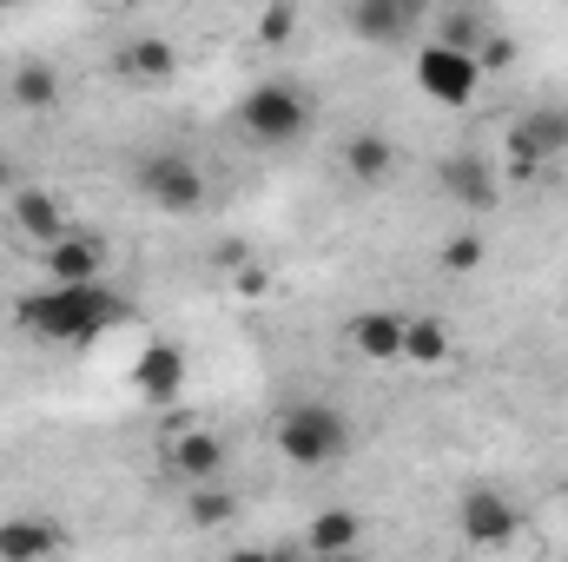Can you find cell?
<instances>
[{
  "mask_svg": "<svg viewBox=\"0 0 568 562\" xmlns=\"http://www.w3.org/2000/svg\"><path fill=\"white\" fill-rule=\"evenodd\" d=\"M126 318H133V298H120L113 284H40L13 298V324L47 344H93Z\"/></svg>",
  "mask_w": 568,
  "mask_h": 562,
  "instance_id": "6da1fadb",
  "label": "cell"
},
{
  "mask_svg": "<svg viewBox=\"0 0 568 562\" xmlns=\"http://www.w3.org/2000/svg\"><path fill=\"white\" fill-rule=\"evenodd\" d=\"M278 450L284 463H297V470H324V463H337L344 450H351V418L337 411V404H324V398H297V404H284L278 411Z\"/></svg>",
  "mask_w": 568,
  "mask_h": 562,
  "instance_id": "7a4b0ae2",
  "label": "cell"
},
{
  "mask_svg": "<svg viewBox=\"0 0 568 562\" xmlns=\"http://www.w3.org/2000/svg\"><path fill=\"white\" fill-rule=\"evenodd\" d=\"M239 127H245V140H258V145H297L311 133V93L297 80H258L239 100Z\"/></svg>",
  "mask_w": 568,
  "mask_h": 562,
  "instance_id": "3957f363",
  "label": "cell"
},
{
  "mask_svg": "<svg viewBox=\"0 0 568 562\" xmlns=\"http://www.w3.org/2000/svg\"><path fill=\"white\" fill-rule=\"evenodd\" d=\"M133 185H140L145 199L159 205V212H199L205 205V192H212V179H205V165L192 159V152H145L140 165H133Z\"/></svg>",
  "mask_w": 568,
  "mask_h": 562,
  "instance_id": "277c9868",
  "label": "cell"
},
{
  "mask_svg": "<svg viewBox=\"0 0 568 562\" xmlns=\"http://www.w3.org/2000/svg\"><path fill=\"white\" fill-rule=\"evenodd\" d=\"M503 152H509V172H516V179H536L542 165L568 159V107H529V113L509 127Z\"/></svg>",
  "mask_w": 568,
  "mask_h": 562,
  "instance_id": "5b68a950",
  "label": "cell"
},
{
  "mask_svg": "<svg viewBox=\"0 0 568 562\" xmlns=\"http://www.w3.org/2000/svg\"><path fill=\"white\" fill-rule=\"evenodd\" d=\"M456 536H463L469 550H509V543L523 536V510H516L496 483H476V490H463V503H456Z\"/></svg>",
  "mask_w": 568,
  "mask_h": 562,
  "instance_id": "8992f818",
  "label": "cell"
},
{
  "mask_svg": "<svg viewBox=\"0 0 568 562\" xmlns=\"http://www.w3.org/2000/svg\"><path fill=\"white\" fill-rule=\"evenodd\" d=\"M417 87H424V100H436V107H469L476 87H483V67H476L469 53L424 47V53H417Z\"/></svg>",
  "mask_w": 568,
  "mask_h": 562,
  "instance_id": "52a82bcc",
  "label": "cell"
},
{
  "mask_svg": "<svg viewBox=\"0 0 568 562\" xmlns=\"http://www.w3.org/2000/svg\"><path fill=\"white\" fill-rule=\"evenodd\" d=\"M344 27H351L364 47H404V40L424 27V7H417V0H351V7H344Z\"/></svg>",
  "mask_w": 568,
  "mask_h": 562,
  "instance_id": "ba28073f",
  "label": "cell"
},
{
  "mask_svg": "<svg viewBox=\"0 0 568 562\" xmlns=\"http://www.w3.org/2000/svg\"><path fill=\"white\" fill-rule=\"evenodd\" d=\"M436 192L456 199L463 212H489L503 185H496V165H489L483 152H443V159H436Z\"/></svg>",
  "mask_w": 568,
  "mask_h": 562,
  "instance_id": "9c48e42d",
  "label": "cell"
},
{
  "mask_svg": "<svg viewBox=\"0 0 568 562\" xmlns=\"http://www.w3.org/2000/svg\"><path fill=\"white\" fill-rule=\"evenodd\" d=\"M404 331H410V311H384V304L351 311V324H344L351 351L371 364H404Z\"/></svg>",
  "mask_w": 568,
  "mask_h": 562,
  "instance_id": "30bf717a",
  "label": "cell"
},
{
  "mask_svg": "<svg viewBox=\"0 0 568 562\" xmlns=\"http://www.w3.org/2000/svg\"><path fill=\"white\" fill-rule=\"evenodd\" d=\"M225 463H232V450H225L212 430H179V436H172V456H165V470H172L185 490L225 483Z\"/></svg>",
  "mask_w": 568,
  "mask_h": 562,
  "instance_id": "8fae6325",
  "label": "cell"
},
{
  "mask_svg": "<svg viewBox=\"0 0 568 562\" xmlns=\"http://www.w3.org/2000/svg\"><path fill=\"white\" fill-rule=\"evenodd\" d=\"M133 391L145 404H179V391H185V344H172V338L145 344L140 364H133Z\"/></svg>",
  "mask_w": 568,
  "mask_h": 562,
  "instance_id": "7c38bea8",
  "label": "cell"
},
{
  "mask_svg": "<svg viewBox=\"0 0 568 562\" xmlns=\"http://www.w3.org/2000/svg\"><path fill=\"white\" fill-rule=\"evenodd\" d=\"M47 284H106V245L93 232H67L60 245H47Z\"/></svg>",
  "mask_w": 568,
  "mask_h": 562,
  "instance_id": "4fadbf2b",
  "label": "cell"
},
{
  "mask_svg": "<svg viewBox=\"0 0 568 562\" xmlns=\"http://www.w3.org/2000/svg\"><path fill=\"white\" fill-rule=\"evenodd\" d=\"M60 543L67 536L53 516H0V562H53Z\"/></svg>",
  "mask_w": 568,
  "mask_h": 562,
  "instance_id": "5bb4252c",
  "label": "cell"
},
{
  "mask_svg": "<svg viewBox=\"0 0 568 562\" xmlns=\"http://www.w3.org/2000/svg\"><path fill=\"white\" fill-rule=\"evenodd\" d=\"M13 232H27V239H40V245H60V239L73 232V219H67V205H60L47 185H20V192H13Z\"/></svg>",
  "mask_w": 568,
  "mask_h": 562,
  "instance_id": "9a60e30c",
  "label": "cell"
},
{
  "mask_svg": "<svg viewBox=\"0 0 568 562\" xmlns=\"http://www.w3.org/2000/svg\"><path fill=\"white\" fill-rule=\"evenodd\" d=\"M357 536H364V523H357V510H344V503H331V510H317V516L304 523V556H311V562L357 556Z\"/></svg>",
  "mask_w": 568,
  "mask_h": 562,
  "instance_id": "2e32d148",
  "label": "cell"
},
{
  "mask_svg": "<svg viewBox=\"0 0 568 562\" xmlns=\"http://www.w3.org/2000/svg\"><path fill=\"white\" fill-rule=\"evenodd\" d=\"M489 33H496V20L483 7H443L429 20V47H449V53H469V60L489 47Z\"/></svg>",
  "mask_w": 568,
  "mask_h": 562,
  "instance_id": "e0dca14e",
  "label": "cell"
},
{
  "mask_svg": "<svg viewBox=\"0 0 568 562\" xmlns=\"http://www.w3.org/2000/svg\"><path fill=\"white\" fill-rule=\"evenodd\" d=\"M113 67H120V80H145V87H159V80L179 73V47L159 40V33H140V40H126V47L113 53Z\"/></svg>",
  "mask_w": 568,
  "mask_h": 562,
  "instance_id": "ac0fdd59",
  "label": "cell"
},
{
  "mask_svg": "<svg viewBox=\"0 0 568 562\" xmlns=\"http://www.w3.org/2000/svg\"><path fill=\"white\" fill-rule=\"evenodd\" d=\"M397 140L390 133H357V140H344V172L357 179V185H390L397 179Z\"/></svg>",
  "mask_w": 568,
  "mask_h": 562,
  "instance_id": "d6986e66",
  "label": "cell"
},
{
  "mask_svg": "<svg viewBox=\"0 0 568 562\" xmlns=\"http://www.w3.org/2000/svg\"><path fill=\"white\" fill-rule=\"evenodd\" d=\"M7 93H13L20 113H53V107H60V73H53L47 60H20V67L7 73Z\"/></svg>",
  "mask_w": 568,
  "mask_h": 562,
  "instance_id": "ffe728a7",
  "label": "cell"
},
{
  "mask_svg": "<svg viewBox=\"0 0 568 562\" xmlns=\"http://www.w3.org/2000/svg\"><path fill=\"white\" fill-rule=\"evenodd\" d=\"M404 364H417V371H443V364H449V324H443V318L410 311V331H404Z\"/></svg>",
  "mask_w": 568,
  "mask_h": 562,
  "instance_id": "44dd1931",
  "label": "cell"
},
{
  "mask_svg": "<svg viewBox=\"0 0 568 562\" xmlns=\"http://www.w3.org/2000/svg\"><path fill=\"white\" fill-rule=\"evenodd\" d=\"M232 516H239V496H232L225 483H205V490L185 496V523H192V530H219V523H232Z\"/></svg>",
  "mask_w": 568,
  "mask_h": 562,
  "instance_id": "7402d4cb",
  "label": "cell"
},
{
  "mask_svg": "<svg viewBox=\"0 0 568 562\" xmlns=\"http://www.w3.org/2000/svg\"><path fill=\"white\" fill-rule=\"evenodd\" d=\"M483 259H489V239H483V232H449V239L436 245V265H443V272H456V279L483 272Z\"/></svg>",
  "mask_w": 568,
  "mask_h": 562,
  "instance_id": "603a6c76",
  "label": "cell"
},
{
  "mask_svg": "<svg viewBox=\"0 0 568 562\" xmlns=\"http://www.w3.org/2000/svg\"><path fill=\"white\" fill-rule=\"evenodd\" d=\"M291 33H297V7H291V0H272V7L258 13V40H265V47H291Z\"/></svg>",
  "mask_w": 568,
  "mask_h": 562,
  "instance_id": "cb8c5ba5",
  "label": "cell"
},
{
  "mask_svg": "<svg viewBox=\"0 0 568 562\" xmlns=\"http://www.w3.org/2000/svg\"><path fill=\"white\" fill-rule=\"evenodd\" d=\"M476 67H483V73H503V67H516V40L496 27V33H489V47L476 53Z\"/></svg>",
  "mask_w": 568,
  "mask_h": 562,
  "instance_id": "d4e9b609",
  "label": "cell"
},
{
  "mask_svg": "<svg viewBox=\"0 0 568 562\" xmlns=\"http://www.w3.org/2000/svg\"><path fill=\"white\" fill-rule=\"evenodd\" d=\"M225 562H284V556H278V550H232Z\"/></svg>",
  "mask_w": 568,
  "mask_h": 562,
  "instance_id": "484cf974",
  "label": "cell"
},
{
  "mask_svg": "<svg viewBox=\"0 0 568 562\" xmlns=\"http://www.w3.org/2000/svg\"><path fill=\"white\" fill-rule=\"evenodd\" d=\"M0 192H13V165H7V152H0Z\"/></svg>",
  "mask_w": 568,
  "mask_h": 562,
  "instance_id": "4316f807",
  "label": "cell"
},
{
  "mask_svg": "<svg viewBox=\"0 0 568 562\" xmlns=\"http://www.w3.org/2000/svg\"><path fill=\"white\" fill-rule=\"evenodd\" d=\"M278 556H284V550H278ZM284 562H311V556H284Z\"/></svg>",
  "mask_w": 568,
  "mask_h": 562,
  "instance_id": "83f0119b",
  "label": "cell"
},
{
  "mask_svg": "<svg viewBox=\"0 0 568 562\" xmlns=\"http://www.w3.org/2000/svg\"><path fill=\"white\" fill-rule=\"evenodd\" d=\"M331 562H357V556H331Z\"/></svg>",
  "mask_w": 568,
  "mask_h": 562,
  "instance_id": "f1b7e54d",
  "label": "cell"
}]
</instances>
